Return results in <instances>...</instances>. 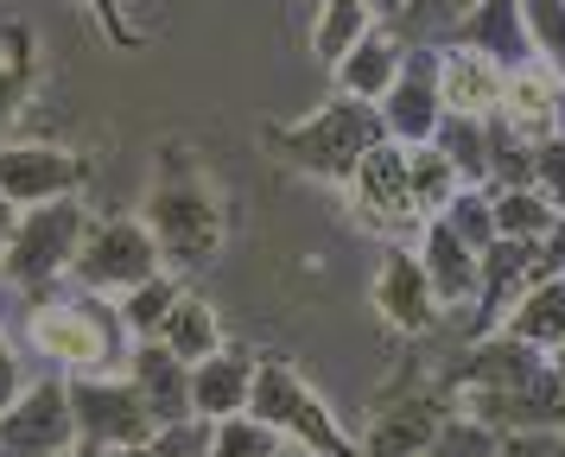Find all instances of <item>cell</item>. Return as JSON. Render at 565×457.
<instances>
[{
	"mask_svg": "<svg viewBox=\"0 0 565 457\" xmlns=\"http://www.w3.org/2000/svg\"><path fill=\"white\" fill-rule=\"evenodd\" d=\"M502 96H509V121L521 134H553V83H546V71H521L514 83H502Z\"/></svg>",
	"mask_w": 565,
	"mask_h": 457,
	"instance_id": "ffe728a7",
	"label": "cell"
},
{
	"mask_svg": "<svg viewBox=\"0 0 565 457\" xmlns=\"http://www.w3.org/2000/svg\"><path fill=\"white\" fill-rule=\"evenodd\" d=\"M20 387H26V375H20V362H13V350L0 343V413H7V406L20 401Z\"/></svg>",
	"mask_w": 565,
	"mask_h": 457,
	"instance_id": "1f68e13d",
	"label": "cell"
},
{
	"mask_svg": "<svg viewBox=\"0 0 565 457\" xmlns=\"http://www.w3.org/2000/svg\"><path fill=\"white\" fill-rule=\"evenodd\" d=\"M13 223H20V210L0 198V254H7V235H13Z\"/></svg>",
	"mask_w": 565,
	"mask_h": 457,
	"instance_id": "e575fe53",
	"label": "cell"
},
{
	"mask_svg": "<svg viewBox=\"0 0 565 457\" xmlns=\"http://www.w3.org/2000/svg\"><path fill=\"white\" fill-rule=\"evenodd\" d=\"M159 350L179 355V362H204V355L223 350V330H216V318H210V305L198 299H179L166 318H159Z\"/></svg>",
	"mask_w": 565,
	"mask_h": 457,
	"instance_id": "9a60e30c",
	"label": "cell"
},
{
	"mask_svg": "<svg viewBox=\"0 0 565 457\" xmlns=\"http://www.w3.org/2000/svg\"><path fill=\"white\" fill-rule=\"evenodd\" d=\"M451 210H458V216H451L445 228H451L458 242H483L489 228H495V216H489V203H477V198H458Z\"/></svg>",
	"mask_w": 565,
	"mask_h": 457,
	"instance_id": "f546056e",
	"label": "cell"
},
{
	"mask_svg": "<svg viewBox=\"0 0 565 457\" xmlns=\"http://www.w3.org/2000/svg\"><path fill=\"white\" fill-rule=\"evenodd\" d=\"M26 343L45 362H64L71 375H115L128 362V325L103 299H71V305H32Z\"/></svg>",
	"mask_w": 565,
	"mask_h": 457,
	"instance_id": "6da1fadb",
	"label": "cell"
},
{
	"mask_svg": "<svg viewBox=\"0 0 565 457\" xmlns=\"http://www.w3.org/2000/svg\"><path fill=\"white\" fill-rule=\"evenodd\" d=\"M438 438V419H433V406H401V413H387L382 426H375V457H413V451H426Z\"/></svg>",
	"mask_w": 565,
	"mask_h": 457,
	"instance_id": "d6986e66",
	"label": "cell"
},
{
	"mask_svg": "<svg viewBox=\"0 0 565 457\" xmlns=\"http://www.w3.org/2000/svg\"><path fill=\"white\" fill-rule=\"evenodd\" d=\"M71 274L103 299V293H134V286H147L159 274V248L147 223H134V216H108V223H89L77 242V261H71Z\"/></svg>",
	"mask_w": 565,
	"mask_h": 457,
	"instance_id": "52a82bcc",
	"label": "cell"
},
{
	"mask_svg": "<svg viewBox=\"0 0 565 457\" xmlns=\"http://www.w3.org/2000/svg\"><path fill=\"white\" fill-rule=\"evenodd\" d=\"M362 216L375 228H407L419 210L451 198V159L445 152H369L356 166Z\"/></svg>",
	"mask_w": 565,
	"mask_h": 457,
	"instance_id": "7a4b0ae2",
	"label": "cell"
},
{
	"mask_svg": "<svg viewBox=\"0 0 565 457\" xmlns=\"http://www.w3.org/2000/svg\"><path fill=\"white\" fill-rule=\"evenodd\" d=\"M375 305H382L387 325L401 330H426L433 325V286H426V274H419V261H387L382 279H375Z\"/></svg>",
	"mask_w": 565,
	"mask_h": 457,
	"instance_id": "4fadbf2b",
	"label": "cell"
},
{
	"mask_svg": "<svg viewBox=\"0 0 565 457\" xmlns=\"http://www.w3.org/2000/svg\"><path fill=\"white\" fill-rule=\"evenodd\" d=\"M248 362L242 355H204L198 362V375H191V406L198 413H216V419H230L248 406Z\"/></svg>",
	"mask_w": 565,
	"mask_h": 457,
	"instance_id": "5bb4252c",
	"label": "cell"
},
{
	"mask_svg": "<svg viewBox=\"0 0 565 457\" xmlns=\"http://www.w3.org/2000/svg\"><path fill=\"white\" fill-rule=\"evenodd\" d=\"M438 96H445V108L451 115H483V108H495L502 102V71L489 64L483 51H458V57H445V71H438Z\"/></svg>",
	"mask_w": 565,
	"mask_h": 457,
	"instance_id": "7c38bea8",
	"label": "cell"
},
{
	"mask_svg": "<svg viewBox=\"0 0 565 457\" xmlns=\"http://www.w3.org/2000/svg\"><path fill=\"white\" fill-rule=\"evenodd\" d=\"M255 387V413H260V426H274V432H299L306 445H318V451H331L343 457L350 445H343V432L331 426V413L318 406V394H311L306 381L292 375L286 362H260V375L248 381Z\"/></svg>",
	"mask_w": 565,
	"mask_h": 457,
	"instance_id": "9c48e42d",
	"label": "cell"
},
{
	"mask_svg": "<svg viewBox=\"0 0 565 457\" xmlns=\"http://www.w3.org/2000/svg\"><path fill=\"white\" fill-rule=\"evenodd\" d=\"M210 457H274V426H260V419H223Z\"/></svg>",
	"mask_w": 565,
	"mask_h": 457,
	"instance_id": "4316f807",
	"label": "cell"
},
{
	"mask_svg": "<svg viewBox=\"0 0 565 457\" xmlns=\"http://www.w3.org/2000/svg\"><path fill=\"white\" fill-rule=\"evenodd\" d=\"M32 89V64H26V32H13V57H0V127L20 115V102Z\"/></svg>",
	"mask_w": 565,
	"mask_h": 457,
	"instance_id": "484cf974",
	"label": "cell"
},
{
	"mask_svg": "<svg viewBox=\"0 0 565 457\" xmlns=\"http://www.w3.org/2000/svg\"><path fill=\"white\" fill-rule=\"evenodd\" d=\"M387 102H394V108H387V121L401 127L407 140H426V134L438 127V115H433V76L419 71V64H413L407 76H394Z\"/></svg>",
	"mask_w": 565,
	"mask_h": 457,
	"instance_id": "e0dca14e",
	"label": "cell"
},
{
	"mask_svg": "<svg viewBox=\"0 0 565 457\" xmlns=\"http://www.w3.org/2000/svg\"><path fill=\"white\" fill-rule=\"evenodd\" d=\"M71 419H77V457H108L128 451V445H147L153 438V413L134 394V381L115 375H71Z\"/></svg>",
	"mask_w": 565,
	"mask_h": 457,
	"instance_id": "8992f818",
	"label": "cell"
},
{
	"mask_svg": "<svg viewBox=\"0 0 565 457\" xmlns=\"http://www.w3.org/2000/svg\"><path fill=\"white\" fill-rule=\"evenodd\" d=\"M521 20H527V39H534L553 71L565 76V0H521Z\"/></svg>",
	"mask_w": 565,
	"mask_h": 457,
	"instance_id": "d4e9b609",
	"label": "cell"
},
{
	"mask_svg": "<svg viewBox=\"0 0 565 457\" xmlns=\"http://www.w3.org/2000/svg\"><path fill=\"white\" fill-rule=\"evenodd\" d=\"M83 184V159L45 140H20V147H0V198L13 210H39V203L71 198Z\"/></svg>",
	"mask_w": 565,
	"mask_h": 457,
	"instance_id": "30bf717a",
	"label": "cell"
},
{
	"mask_svg": "<svg viewBox=\"0 0 565 457\" xmlns=\"http://www.w3.org/2000/svg\"><path fill=\"white\" fill-rule=\"evenodd\" d=\"M489 216H495V235L527 242V235H540V228H553V216H559V210H553V203H540L534 191H509V198L495 203Z\"/></svg>",
	"mask_w": 565,
	"mask_h": 457,
	"instance_id": "cb8c5ba5",
	"label": "cell"
},
{
	"mask_svg": "<svg viewBox=\"0 0 565 457\" xmlns=\"http://www.w3.org/2000/svg\"><path fill=\"white\" fill-rule=\"evenodd\" d=\"M419 274H426V286H433V299H470V293H477V261L463 254V242L445 223L433 228Z\"/></svg>",
	"mask_w": 565,
	"mask_h": 457,
	"instance_id": "2e32d148",
	"label": "cell"
},
{
	"mask_svg": "<svg viewBox=\"0 0 565 457\" xmlns=\"http://www.w3.org/2000/svg\"><path fill=\"white\" fill-rule=\"evenodd\" d=\"M0 457H77V419L64 381H26L0 413Z\"/></svg>",
	"mask_w": 565,
	"mask_h": 457,
	"instance_id": "ba28073f",
	"label": "cell"
},
{
	"mask_svg": "<svg viewBox=\"0 0 565 457\" xmlns=\"http://www.w3.org/2000/svg\"><path fill=\"white\" fill-rule=\"evenodd\" d=\"M147 235H153L159 261H179V267H198L216 254L223 242V210L210 198L204 178L191 172H166L147 198Z\"/></svg>",
	"mask_w": 565,
	"mask_h": 457,
	"instance_id": "277c9868",
	"label": "cell"
},
{
	"mask_svg": "<svg viewBox=\"0 0 565 457\" xmlns=\"http://www.w3.org/2000/svg\"><path fill=\"white\" fill-rule=\"evenodd\" d=\"M514 330L527 343H565V274H553L546 286L527 293V305L514 311Z\"/></svg>",
	"mask_w": 565,
	"mask_h": 457,
	"instance_id": "ac0fdd59",
	"label": "cell"
},
{
	"mask_svg": "<svg viewBox=\"0 0 565 457\" xmlns=\"http://www.w3.org/2000/svg\"><path fill=\"white\" fill-rule=\"evenodd\" d=\"M128 369H134V394L147 401V413H153V426H184V413H191V375H184V362L179 355H166L153 343V350H134L128 355Z\"/></svg>",
	"mask_w": 565,
	"mask_h": 457,
	"instance_id": "8fae6325",
	"label": "cell"
},
{
	"mask_svg": "<svg viewBox=\"0 0 565 457\" xmlns=\"http://www.w3.org/2000/svg\"><path fill=\"white\" fill-rule=\"evenodd\" d=\"M115 7H121V0H96V13H103V20L115 25V32H121V20H115Z\"/></svg>",
	"mask_w": 565,
	"mask_h": 457,
	"instance_id": "d590c367",
	"label": "cell"
},
{
	"mask_svg": "<svg viewBox=\"0 0 565 457\" xmlns=\"http://www.w3.org/2000/svg\"><path fill=\"white\" fill-rule=\"evenodd\" d=\"M172 305H179V286H172L166 274H153L147 286L121 293V305H115V311H121V325H128V330H159V318H166Z\"/></svg>",
	"mask_w": 565,
	"mask_h": 457,
	"instance_id": "603a6c76",
	"label": "cell"
},
{
	"mask_svg": "<svg viewBox=\"0 0 565 457\" xmlns=\"http://www.w3.org/2000/svg\"><path fill=\"white\" fill-rule=\"evenodd\" d=\"M433 457H495V445L477 426H451L445 438H433Z\"/></svg>",
	"mask_w": 565,
	"mask_h": 457,
	"instance_id": "f1b7e54d",
	"label": "cell"
},
{
	"mask_svg": "<svg viewBox=\"0 0 565 457\" xmlns=\"http://www.w3.org/2000/svg\"><path fill=\"white\" fill-rule=\"evenodd\" d=\"M115 457H204V445H198L191 426H166V432H153L147 445H128V451H115Z\"/></svg>",
	"mask_w": 565,
	"mask_h": 457,
	"instance_id": "83f0119b",
	"label": "cell"
},
{
	"mask_svg": "<svg viewBox=\"0 0 565 457\" xmlns=\"http://www.w3.org/2000/svg\"><path fill=\"white\" fill-rule=\"evenodd\" d=\"M362 39H369V7H362V0H331L324 20H318V57L343 64Z\"/></svg>",
	"mask_w": 565,
	"mask_h": 457,
	"instance_id": "44dd1931",
	"label": "cell"
},
{
	"mask_svg": "<svg viewBox=\"0 0 565 457\" xmlns=\"http://www.w3.org/2000/svg\"><path fill=\"white\" fill-rule=\"evenodd\" d=\"M509 457H565V445H559V438H546V432H540V438H514V445H509Z\"/></svg>",
	"mask_w": 565,
	"mask_h": 457,
	"instance_id": "836d02e7",
	"label": "cell"
},
{
	"mask_svg": "<svg viewBox=\"0 0 565 457\" xmlns=\"http://www.w3.org/2000/svg\"><path fill=\"white\" fill-rule=\"evenodd\" d=\"M458 20V0H407V25L413 32H433V25Z\"/></svg>",
	"mask_w": 565,
	"mask_h": 457,
	"instance_id": "4dcf8cb0",
	"label": "cell"
},
{
	"mask_svg": "<svg viewBox=\"0 0 565 457\" xmlns=\"http://www.w3.org/2000/svg\"><path fill=\"white\" fill-rule=\"evenodd\" d=\"M343 89L350 96H387L394 89V51H387V39H362L343 57Z\"/></svg>",
	"mask_w": 565,
	"mask_h": 457,
	"instance_id": "7402d4cb",
	"label": "cell"
},
{
	"mask_svg": "<svg viewBox=\"0 0 565 457\" xmlns=\"http://www.w3.org/2000/svg\"><path fill=\"white\" fill-rule=\"evenodd\" d=\"M540 178H546V191H553V198L565 203V140H559V147L540 152Z\"/></svg>",
	"mask_w": 565,
	"mask_h": 457,
	"instance_id": "d6a6232c",
	"label": "cell"
},
{
	"mask_svg": "<svg viewBox=\"0 0 565 457\" xmlns=\"http://www.w3.org/2000/svg\"><path fill=\"white\" fill-rule=\"evenodd\" d=\"M375 134H382V121L362 108L356 96L331 102L318 121L306 127H286V134H274V147L286 152V166H299V172H318V178H350L375 152Z\"/></svg>",
	"mask_w": 565,
	"mask_h": 457,
	"instance_id": "5b68a950",
	"label": "cell"
},
{
	"mask_svg": "<svg viewBox=\"0 0 565 457\" xmlns=\"http://www.w3.org/2000/svg\"><path fill=\"white\" fill-rule=\"evenodd\" d=\"M83 228H89V216H83L77 198L20 210V223H13V235H7V254H0V274L13 279V286H26V293H45L52 279L71 274Z\"/></svg>",
	"mask_w": 565,
	"mask_h": 457,
	"instance_id": "3957f363",
	"label": "cell"
}]
</instances>
